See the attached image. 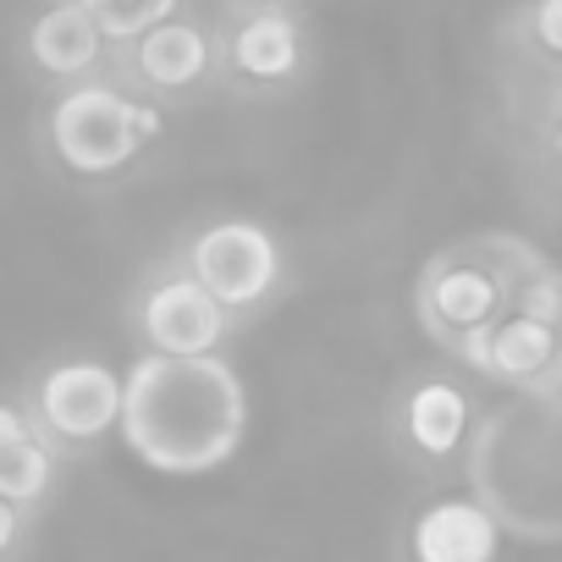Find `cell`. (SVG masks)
Segmentation results:
<instances>
[{
  "label": "cell",
  "instance_id": "19",
  "mask_svg": "<svg viewBox=\"0 0 562 562\" xmlns=\"http://www.w3.org/2000/svg\"><path fill=\"white\" fill-rule=\"evenodd\" d=\"M23 524H29V513H23L18 502H7V496H0V557H12V551H18V540H23Z\"/></svg>",
  "mask_w": 562,
  "mask_h": 562
},
{
  "label": "cell",
  "instance_id": "17",
  "mask_svg": "<svg viewBox=\"0 0 562 562\" xmlns=\"http://www.w3.org/2000/svg\"><path fill=\"white\" fill-rule=\"evenodd\" d=\"M78 7L100 23V34H105L111 45H127V40H138L144 29L166 23L171 12H182L188 0H78Z\"/></svg>",
  "mask_w": 562,
  "mask_h": 562
},
{
  "label": "cell",
  "instance_id": "21",
  "mask_svg": "<svg viewBox=\"0 0 562 562\" xmlns=\"http://www.w3.org/2000/svg\"><path fill=\"white\" fill-rule=\"evenodd\" d=\"M551 403H557V408H562V381H557V392H551Z\"/></svg>",
  "mask_w": 562,
  "mask_h": 562
},
{
  "label": "cell",
  "instance_id": "12",
  "mask_svg": "<svg viewBox=\"0 0 562 562\" xmlns=\"http://www.w3.org/2000/svg\"><path fill=\"white\" fill-rule=\"evenodd\" d=\"M23 67L40 89H72L89 78H111V40L78 0H45L23 23Z\"/></svg>",
  "mask_w": 562,
  "mask_h": 562
},
{
  "label": "cell",
  "instance_id": "4",
  "mask_svg": "<svg viewBox=\"0 0 562 562\" xmlns=\"http://www.w3.org/2000/svg\"><path fill=\"white\" fill-rule=\"evenodd\" d=\"M171 254L188 265V276L210 299H221L243 326L265 321L270 310L288 304V293L299 288V254L281 237L276 221L254 215V210H215L199 215Z\"/></svg>",
  "mask_w": 562,
  "mask_h": 562
},
{
  "label": "cell",
  "instance_id": "5",
  "mask_svg": "<svg viewBox=\"0 0 562 562\" xmlns=\"http://www.w3.org/2000/svg\"><path fill=\"white\" fill-rule=\"evenodd\" d=\"M221 100L276 105L299 100L321 72V34L310 7H215Z\"/></svg>",
  "mask_w": 562,
  "mask_h": 562
},
{
  "label": "cell",
  "instance_id": "20",
  "mask_svg": "<svg viewBox=\"0 0 562 562\" xmlns=\"http://www.w3.org/2000/svg\"><path fill=\"white\" fill-rule=\"evenodd\" d=\"M215 7H310V0H215Z\"/></svg>",
  "mask_w": 562,
  "mask_h": 562
},
{
  "label": "cell",
  "instance_id": "10",
  "mask_svg": "<svg viewBox=\"0 0 562 562\" xmlns=\"http://www.w3.org/2000/svg\"><path fill=\"white\" fill-rule=\"evenodd\" d=\"M23 408L56 452H94L122 430V370L100 353H56L29 381Z\"/></svg>",
  "mask_w": 562,
  "mask_h": 562
},
{
  "label": "cell",
  "instance_id": "13",
  "mask_svg": "<svg viewBox=\"0 0 562 562\" xmlns=\"http://www.w3.org/2000/svg\"><path fill=\"white\" fill-rule=\"evenodd\" d=\"M408 562H496L502 524L474 496H430L403 529Z\"/></svg>",
  "mask_w": 562,
  "mask_h": 562
},
{
  "label": "cell",
  "instance_id": "2",
  "mask_svg": "<svg viewBox=\"0 0 562 562\" xmlns=\"http://www.w3.org/2000/svg\"><path fill=\"white\" fill-rule=\"evenodd\" d=\"M469 496L518 540H562V408L507 392L480 408L463 447Z\"/></svg>",
  "mask_w": 562,
  "mask_h": 562
},
{
  "label": "cell",
  "instance_id": "1",
  "mask_svg": "<svg viewBox=\"0 0 562 562\" xmlns=\"http://www.w3.org/2000/svg\"><path fill=\"white\" fill-rule=\"evenodd\" d=\"M122 447L171 480L210 474L248 436V386L226 353L166 359L138 353L122 370Z\"/></svg>",
  "mask_w": 562,
  "mask_h": 562
},
{
  "label": "cell",
  "instance_id": "7",
  "mask_svg": "<svg viewBox=\"0 0 562 562\" xmlns=\"http://www.w3.org/2000/svg\"><path fill=\"white\" fill-rule=\"evenodd\" d=\"M122 326L138 353H166V359L226 353V342L243 337V321L199 288L171 248L133 276V288L122 299Z\"/></svg>",
  "mask_w": 562,
  "mask_h": 562
},
{
  "label": "cell",
  "instance_id": "18",
  "mask_svg": "<svg viewBox=\"0 0 562 562\" xmlns=\"http://www.w3.org/2000/svg\"><path fill=\"white\" fill-rule=\"evenodd\" d=\"M29 436H40V430H34V419H29V408L0 397V452L18 447V441H29Z\"/></svg>",
  "mask_w": 562,
  "mask_h": 562
},
{
  "label": "cell",
  "instance_id": "15",
  "mask_svg": "<svg viewBox=\"0 0 562 562\" xmlns=\"http://www.w3.org/2000/svg\"><path fill=\"white\" fill-rule=\"evenodd\" d=\"M56 469H61V452H56L45 436H29V441H18V447L0 452V496L18 502V507L29 513V507H40V502L50 496Z\"/></svg>",
  "mask_w": 562,
  "mask_h": 562
},
{
  "label": "cell",
  "instance_id": "16",
  "mask_svg": "<svg viewBox=\"0 0 562 562\" xmlns=\"http://www.w3.org/2000/svg\"><path fill=\"white\" fill-rule=\"evenodd\" d=\"M507 56L524 67H562V0H518L507 12Z\"/></svg>",
  "mask_w": 562,
  "mask_h": 562
},
{
  "label": "cell",
  "instance_id": "22",
  "mask_svg": "<svg viewBox=\"0 0 562 562\" xmlns=\"http://www.w3.org/2000/svg\"><path fill=\"white\" fill-rule=\"evenodd\" d=\"M551 188H557V193H562V177H557V182H551Z\"/></svg>",
  "mask_w": 562,
  "mask_h": 562
},
{
  "label": "cell",
  "instance_id": "3",
  "mask_svg": "<svg viewBox=\"0 0 562 562\" xmlns=\"http://www.w3.org/2000/svg\"><path fill=\"white\" fill-rule=\"evenodd\" d=\"M166 111L127 94L116 78L56 89L40 111V155L72 182H122L160 138Z\"/></svg>",
  "mask_w": 562,
  "mask_h": 562
},
{
  "label": "cell",
  "instance_id": "14",
  "mask_svg": "<svg viewBox=\"0 0 562 562\" xmlns=\"http://www.w3.org/2000/svg\"><path fill=\"white\" fill-rule=\"evenodd\" d=\"M474 243L485 248V259L502 276L507 310L513 315H529V321H540L551 331H562V259L546 254L540 243L518 237V232H502V226L474 232Z\"/></svg>",
  "mask_w": 562,
  "mask_h": 562
},
{
  "label": "cell",
  "instance_id": "11",
  "mask_svg": "<svg viewBox=\"0 0 562 562\" xmlns=\"http://www.w3.org/2000/svg\"><path fill=\"white\" fill-rule=\"evenodd\" d=\"M447 364H458L463 375H474L480 386H496V392L551 397L562 381V331L507 310L496 326H485L480 337L452 348Z\"/></svg>",
  "mask_w": 562,
  "mask_h": 562
},
{
  "label": "cell",
  "instance_id": "8",
  "mask_svg": "<svg viewBox=\"0 0 562 562\" xmlns=\"http://www.w3.org/2000/svg\"><path fill=\"white\" fill-rule=\"evenodd\" d=\"M111 78L160 105V111H193L221 100V78H215V18L204 7L171 12L166 23L144 29L127 45H111Z\"/></svg>",
  "mask_w": 562,
  "mask_h": 562
},
{
  "label": "cell",
  "instance_id": "9",
  "mask_svg": "<svg viewBox=\"0 0 562 562\" xmlns=\"http://www.w3.org/2000/svg\"><path fill=\"white\" fill-rule=\"evenodd\" d=\"M408 304H414L419 337H425L441 359L507 315L502 276H496V265L485 259V248L474 243V232L419 259V276H414Z\"/></svg>",
  "mask_w": 562,
  "mask_h": 562
},
{
  "label": "cell",
  "instance_id": "6",
  "mask_svg": "<svg viewBox=\"0 0 562 562\" xmlns=\"http://www.w3.org/2000/svg\"><path fill=\"white\" fill-rule=\"evenodd\" d=\"M480 381L463 375L458 364L436 359V364H414L386 386L381 403V430L386 447L419 469V474H447L452 463H463V447L474 436L480 419Z\"/></svg>",
  "mask_w": 562,
  "mask_h": 562
}]
</instances>
